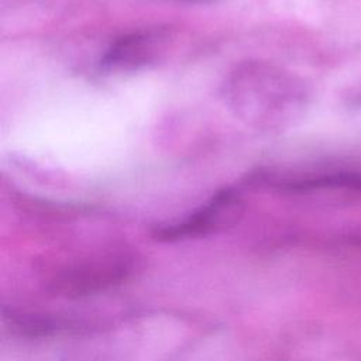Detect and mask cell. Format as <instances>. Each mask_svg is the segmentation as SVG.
Wrapping results in <instances>:
<instances>
[{"label":"cell","instance_id":"obj_1","mask_svg":"<svg viewBox=\"0 0 361 361\" xmlns=\"http://www.w3.org/2000/svg\"><path fill=\"white\" fill-rule=\"evenodd\" d=\"M223 97L240 121L271 131L288 127L300 116L307 90L298 76L283 68L250 59L235 65L227 75Z\"/></svg>","mask_w":361,"mask_h":361},{"label":"cell","instance_id":"obj_2","mask_svg":"<svg viewBox=\"0 0 361 361\" xmlns=\"http://www.w3.org/2000/svg\"><path fill=\"white\" fill-rule=\"evenodd\" d=\"M243 209L240 192L224 188L185 219L157 228L155 237L162 241H178L206 235L234 224L241 217Z\"/></svg>","mask_w":361,"mask_h":361},{"label":"cell","instance_id":"obj_3","mask_svg":"<svg viewBox=\"0 0 361 361\" xmlns=\"http://www.w3.org/2000/svg\"><path fill=\"white\" fill-rule=\"evenodd\" d=\"M168 31L142 28L116 38L100 59L107 72H133L154 65L165 54Z\"/></svg>","mask_w":361,"mask_h":361},{"label":"cell","instance_id":"obj_4","mask_svg":"<svg viewBox=\"0 0 361 361\" xmlns=\"http://www.w3.org/2000/svg\"><path fill=\"white\" fill-rule=\"evenodd\" d=\"M175 1L188 3V4H212V3H216L219 0H175Z\"/></svg>","mask_w":361,"mask_h":361}]
</instances>
